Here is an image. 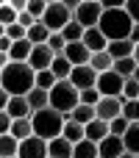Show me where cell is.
<instances>
[{"instance_id": "1", "label": "cell", "mask_w": 139, "mask_h": 158, "mask_svg": "<svg viewBox=\"0 0 139 158\" xmlns=\"http://www.w3.org/2000/svg\"><path fill=\"white\" fill-rule=\"evenodd\" d=\"M0 86L8 94H28L36 86V69L28 61H11L6 69H0Z\"/></svg>"}, {"instance_id": "2", "label": "cell", "mask_w": 139, "mask_h": 158, "mask_svg": "<svg viewBox=\"0 0 139 158\" xmlns=\"http://www.w3.org/2000/svg\"><path fill=\"white\" fill-rule=\"evenodd\" d=\"M98 28L103 31V36H106L109 42H114V39H128V36H131V28H134V19H131V14H128L125 8H103Z\"/></svg>"}, {"instance_id": "3", "label": "cell", "mask_w": 139, "mask_h": 158, "mask_svg": "<svg viewBox=\"0 0 139 158\" xmlns=\"http://www.w3.org/2000/svg\"><path fill=\"white\" fill-rule=\"evenodd\" d=\"M31 122H33V133L42 136V139H47V142L56 139V136H61V131H64V125H67L64 114L56 111V108L33 111V114H31Z\"/></svg>"}, {"instance_id": "4", "label": "cell", "mask_w": 139, "mask_h": 158, "mask_svg": "<svg viewBox=\"0 0 139 158\" xmlns=\"http://www.w3.org/2000/svg\"><path fill=\"white\" fill-rule=\"evenodd\" d=\"M78 103H81V92L72 86V81H56V86L50 89V108L70 114Z\"/></svg>"}, {"instance_id": "5", "label": "cell", "mask_w": 139, "mask_h": 158, "mask_svg": "<svg viewBox=\"0 0 139 158\" xmlns=\"http://www.w3.org/2000/svg\"><path fill=\"white\" fill-rule=\"evenodd\" d=\"M42 22L56 33V31H64V25L67 22H72V11L59 0V3H47V8H45V14H42Z\"/></svg>"}, {"instance_id": "6", "label": "cell", "mask_w": 139, "mask_h": 158, "mask_svg": "<svg viewBox=\"0 0 139 158\" xmlns=\"http://www.w3.org/2000/svg\"><path fill=\"white\" fill-rule=\"evenodd\" d=\"M100 14H103V6L100 3H81L75 11H72V19L81 22L84 28H98L100 25Z\"/></svg>"}, {"instance_id": "7", "label": "cell", "mask_w": 139, "mask_h": 158, "mask_svg": "<svg viewBox=\"0 0 139 158\" xmlns=\"http://www.w3.org/2000/svg\"><path fill=\"white\" fill-rule=\"evenodd\" d=\"M123 83H125V78L123 75H117L114 69H109V72H100L98 75V92L103 94V97H120L123 94Z\"/></svg>"}, {"instance_id": "8", "label": "cell", "mask_w": 139, "mask_h": 158, "mask_svg": "<svg viewBox=\"0 0 139 158\" xmlns=\"http://www.w3.org/2000/svg\"><path fill=\"white\" fill-rule=\"evenodd\" d=\"M123 106H125V97H123V94H120V97H100V103L95 106V114H98L100 119L111 122V119L123 117Z\"/></svg>"}, {"instance_id": "9", "label": "cell", "mask_w": 139, "mask_h": 158, "mask_svg": "<svg viewBox=\"0 0 139 158\" xmlns=\"http://www.w3.org/2000/svg\"><path fill=\"white\" fill-rule=\"evenodd\" d=\"M17 158H47V139H42L36 133L28 136V139H22Z\"/></svg>"}, {"instance_id": "10", "label": "cell", "mask_w": 139, "mask_h": 158, "mask_svg": "<svg viewBox=\"0 0 139 158\" xmlns=\"http://www.w3.org/2000/svg\"><path fill=\"white\" fill-rule=\"evenodd\" d=\"M67 81H72V86L78 92H84V89H92L98 83V72L92 69V64H81V67H72V72H70Z\"/></svg>"}, {"instance_id": "11", "label": "cell", "mask_w": 139, "mask_h": 158, "mask_svg": "<svg viewBox=\"0 0 139 158\" xmlns=\"http://www.w3.org/2000/svg\"><path fill=\"white\" fill-rule=\"evenodd\" d=\"M56 56H59V53H53L47 42H45V44H33L28 64H31L36 72H42V69H50V64H53V58H56Z\"/></svg>"}, {"instance_id": "12", "label": "cell", "mask_w": 139, "mask_h": 158, "mask_svg": "<svg viewBox=\"0 0 139 158\" xmlns=\"http://www.w3.org/2000/svg\"><path fill=\"white\" fill-rule=\"evenodd\" d=\"M98 150H100V158H120L125 153V142H123V136L109 133V136L98 144Z\"/></svg>"}, {"instance_id": "13", "label": "cell", "mask_w": 139, "mask_h": 158, "mask_svg": "<svg viewBox=\"0 0 139 158\" xmlns=\"http://www.w3.org/2000/svg\"><path fill=\"white\" fill-rule=\"evenodd\" d=\"M64 56L72 61V67H81V64H89V58H92V50H89L84 42H67V47H64Z\"/></svg>"}, {"instance_id": "14", "label": "cell", "mask_w": 139, "mask_h": 158, "mask_svg": "<svg viewBox=\"0 0 139 158\" xmlns=\"http://www.w3.org/2000/svg\"><path fill=\"white\" fill-rule=\"evenodd\" d=\"M6 111H8V117H11V119H25V117H31V114H33V108H31V103H28V97H25V94H11V100H8Z\"/></svg>"}, {"instance_id": "15", "label": "cell", "mask_w": 139, "mask_h": 158, "mask_svg": "<svg viewBox=\"0 0 139 158\" xmlns=\"http://www.w3.org/2000/svg\"><path fill=\"white\" fill-rule=\"evenodd\" d=\"M81 42H84L92 53H100V50H106V47H109V39L103 36V31H100V28H86Z\"/></svg>"}, {"instance_id": "16", "label": "cell", "mask_w": 139, "mask_h": 158, "mask_svg": "<svg viewBox=\"0 0 139 158\" xmlns=\"http://www.w3.org/2000/svg\"><path fill=\"white\" fill-rule=\"evenodd\" d=\"M84 131H86V139H89V142H98V144H100V142L111 133L109 122H106V119H100V117H95L89 125H84Z\"/></svg>"}, {"instance_id": "17", "label": "cell", "mask_w": 139, "mask_h": 158, "mask_svg": "<svg viewBox=\"0 0 139 158\" xmlns=\"http://www.w3.org/2000/svg\"><path fill=\"white\" fill-rule=\"evenodd\" d=\"M72 142H67L64 136H56L47 142V158H72Z\"/></svg>"}, {"instance_id": "18", "label": "cell", "mask_w": 139, "mask_h": 158, "mask_svg": "<svg viewBox=\"0 0 139 158\" xmlns=\"http://www.w3.org/2000/svg\"><path fill=\"white\" fill-rule=\"evenodd\" d=\"M134 47H137V44H134L131 39H114V42H109L106 50H109L111 58L117 61V58H131V56H134Z\"/></svg>"}, {"instance_id": "19", "label": "cell", "mask_w": 139, "mask_h": 158, "mask_svg": "<svg viewBox=\"0 0 139 158\" xmlns=\"http://www.w3.org/2000/svg\"><path fill=\"white\" fill-rule=\"evenodd\" d=\"M28 103H31V108L33 111H42V108H50V92L47 89H39V86H33L28 94Z\"/></svg>"}, {"instance_id": "20", "label": "cell", "mask_w": 139, "mask_h": 158, "mask_svg": "<svg viewBox=\"0 0 139 158\" xmlns=\"http://www.w3.org/2000/svg\"><path fill=\"white\" fill-rule=\"evenodd\" d=\"M31 50H33L31 39H17V42L11 44V50H8V58H11V61H28V58H31Z\"/></svg>"}, {"instance_id": "21", "label": "cell", "mask_w": 139, "mask_h": 158, "mask_svg": "<svg viewBox=\"0 0 139 158\" xmlns=\"http://www.w3.org/2000/svg\"><path fill=\"white\" fill-rule=\"evenodd\" d=\"M89 64H92V69H95L98 75H100V72H109V69H114V58H111V53H109V50H100V53H92Z\"/></svg>"}, {"instance_id": "22", "label": "cell", "mask_w": 139, "mask_h": 158, "mask_svg": "<svg viewBox=\"0 0 139 158\" xmlns=\"http://www.w3.org/2000/svg\"><path fill=\"white\" fill-rule=\"evenodd\" d=\"M50 72H53L59 81H67V78H70V72H72V61H70L64 53H59V56L53 58V64H50Z\"/></svg>"}, {"instance_id": "23", "label": "cell", "mask_w": 139, "mask_h": 158, "mask_svg": "<svg viewBox=\"0 0 139 158\" xmlns=\"http://www.w3.org/2000/svg\"><path fill=\"white\" fill-rule=\"evenodd\" d=\"M14 139H28V136H33V122H31V117H25V119H11V131H8Z\"/></svg>"}, {"instance_id": "24", "label": "cell", "mask_w": 139, "mask_h": 158, "mask_svg": "<svg viewBox=\"0 0 139 158\" xmlns=\"http://www.w3.org/2000/svg\"><path fill=\"white\" fill-rule=\"evenodd\" d=\"M72 158H100L98 150V142H89V139H81L75 147H72Z\"/></svg>"}, {"instance_id": "25", "label": "cell", "mask_w": 139, "mask_h": 158, "mask_svg": "<svg viewBox=\"0 0 139 158\" xmlns=\"http://www.w3.org/2000/svg\"><path fill=\"white\" fill-rule=\"evenodd\" d=\"M50 33H53V31H50L42 19H39V22H33V25L28 28V39H31V44H45V42L50 39Z\"/></svg>"}, {"instance_id": "26", "label": "cell", "mask_w": 139, "mask_h": 158, "mask_svg": "<svg viewBox=\"0 0 139 158\" xmlns=\"http://www.w3.org/2000/svg\"><path fill=\"white\" fill-rule=\"evenodd\" d=\"M95 117H98V114H95V106H86V103H78V106L70 111V119L81 122V125H89Z\"/></svg>"}, {"instance_id": "27", "label": "cell", "mask_w": 139, "mask_h": 158, "mask_svg": "<svg viewBox=\"0 0 139 158\" xmlns=\"http://www.w3.org/2000/svg\"><path fill=\"white\" fill-rule=\"evenodd\" d=\"M20 153V139H14L11 133L0 136V158H17Z\"/></svg>"}, {"instance_id": "28", "label": "cell", "mask_w": 139, "mask_h": 158, "mask_svg": "<svg viewBox=\"0 0 139 158\" xmlns=\"http://www.w3.org/2000/svg\"><path fill=\"white\" fill-rule=\"evenodd\" d=\"M61 136H64L67 142H72V144H78L81 139H86V131H84V125H81V122H75V119H70V122L64 125V131H61Z\"/></svg>"}, {"instance_id": "29", "label": "cell", "mask_w": 139, "mask_h": 158, "mask_svg": "<svg viewBox=\"0 0 139 158\" xmlns=\"http://www.w3.org/2000/svg\"><path fill=\"white\" fill-rule=\"evenodd\" d=\"M123 142H125V150H128V153L139 156V122H131V128L125 131Z\"/></svg>"}, {"instance_id": "30", "label": "cell", "mask_w": 139, "mask_h": 158, "mask_svg": "<svg viewBox=\"0 0 139 158\" xmlns=\"http://www.w3.org/2000/svg\"><path fill=\"white\" fill-rule=\"evenodd\" d=\"M114 72L123 75V78H134V72H137V58H134V56H131V58H117V61H114Z\"/></svg>"}, {"instance_id": "31", "label": "cell", "mask_w": 139, "mask_h": 158, "mask_svg": "<svg viewBox=\"0 0 139 158\" xmlns=\"http://www.w3.org/2000/svg\"><path fill=\"white\" fill-rule=\"evenodd\" d=\"M84 31H86V28H84L81 22H75V19H72V22H67V25H64V31H61V33H64V39H67V42H81V39H84Z\"/></svg>"}, {"instance_id": "32", "label": "cell", "mask_w": 139, "mask_h": 158, "mask_svg": "<svg viewBox=\"0 0 139 158\" xmlns=\"http://www.w3.org/2000/svg\"><path fill=\"white\" fill-rule=\"evenodd\" d=\"M56 81H59V78H56L50 69H42V72H36V86H39V89H47V92H50V89L56 86Z\"/></svg>"}, {"instance_id": "33", "label": "cell", "mask_w": 139, "mask_h": 158, "mask_svg": "<svg viewBox=\"0 0 139 158\" xmlns=\"http://www.w3.org/2000/svg\"><path fill=\"white\" fill-rule=\"evenodd\" d=\"M123 97H125V100H139V81L137 78H125V83H123Z\"/></svg>"}, {"instance_id": "34", "label": "cell", "mask_w": 139, "mask_h": 158, "mask_svg": "<svg viewBox=\"0 0 139 158\" xmlns=\"http://www.w3.org/2000/svg\"><path fill=\"white\" fill-rule=\"evenodd\" d=\"M17 17H20V14H17L8 3H3V0H0V22L8 28V25H14V22H17Z\"/></svg>"}, {"instance_id": "35", "label": "cell", "mask_w": 139, "mask_h": 158, "mask_svg": "<svg viewBox=\"0 0 139 158\" xmlns=\"http://www.w3.org/2000/svg\"><path fill=\"white\" fill-rule=\"evenodd\" d=\"M123 117L128 122H139V100H125L123 106Z\"/></svg>"}, {"instance_id": "36", "label": "cell", "mask_w": 139, "mask_h": 158, "mask_svg": "<svg viewBox=\"0 0 139 158\" xmlns=\"http://www.w3.org/2000/svg\"><path fill=\"white\" fill-rule=\"evenodd\" d=\"M47 44H50V50H53V53H64V47H67V39H64V33H61V31H56V33H50Z\"/></svg>"}, {"instance_id": "37", "label": "cell", "mask_w": 139, "mask_h": 158, "mask_svg": "<svg viewBox=\"0 0 139 158\" xmlns=\"http://www.w3.org/2000/svg\"><path fill=\"white\" fill-rule=\"evenodd\" d=\"M100 92H98V86H92V89H84L81 92V103H86V106H98L100 103Z\"/></svg>"}, {"instance_id": "38", "label": "cell", "mask_w": 139, "mask_h": 158, "mask_svg": "<svg viewBox=\"0 0 139 158\" xmlns=\"http://www.w3.org/2000/svg\"><path fill=\"white\" fill-rule=\"evenodd\" d=\"M109 128H111V133H114V136H125V131L131 128V122H128L125 117H117V119H111V122H109Z\"/></svg>"}, {"instance_id": "39", "label": "cell", "mask_w": 139, "mask_h": 158, "mask_svg": "<svg viewBox=\"0 0 139 158\" xmlns=\"http://www.w3.org/2000/svg\"><path fill=\"white\" fill-rule=\"evenodd\" d=\"M45 8H47V0H28V14H33L36 19H42V14H45Z\"/></svg>"}, {"instance_id": "40", "label": "cell", "mask_w": 139, "mask_h": 158, "mask_svg": "<svg viewBox=\"0 0 139 158\" xmlns=\"http://www.w3.org/2000/svg\"><path fill=\"white\" fill-rule=\"evenodd\" d=\"M6 36H11L14 42H17V39H28V28H22L20 22H14V25L6 28Z\"/></svg>"}, {"instance_id": "41", "label": "cell", "mask_w": 139, "mask_h": 158, "mask_svg": "<svg viewBox=\"0 0 139 158\" xmlns=\"http://www.w3.org/2000/svg\"><path fill=\"white\" fill-rule=\"evenodd\" d=\"M17 22H20L22 28H31V25H33V22H39V19H36L33 14H28V11H20V17H17Z\"/></svg>"}, {"instance_id": "42", "label": "cell", "mask_w": 139, "mask_h": 158, "mask_svg": "<svg viewBox=\"0 0 139 158\" xmlns=\"http://www.w3.org/2000/svg\"><path fill=\"white\" fill-rule=\"evenodd\" d=\"M125 11L131 14L134 22H139V0H128V3H125Z\"/></svg>"}, {"instance_id": "43", "label": "cell", "mask_w": 139, "mask_h": 158, "mask_svg": "<svg viewBox=\"0 0 139 158\" xmlns=\"http://www.w3.org/2000/svg\"><path fill=\"white\" fill-rule=\"evenodd\" d=\"M8 131H11V117H8V111H0V136Z\"/></svg>"}, {"instance_id": "44", "label": "cell", "mask_w": 139, "mask_h": 158, "mask_svg": "<svg viewBox=\"0 0 139 158\" xmlns=\"http://www.w3.org/2000/svg\"><path fill=\"white\" fill-rule=\"evenodd\" d=\"M125 3H128V0H100L103 8H125Z\"/></svg>"}, {"instance_id": "45", "label": "cell", "mask_w": 139, "mask_h": 158, "mask_svg": "<svg viewBox=\"0 0 139 158\" xmlns=\"http://www.w3.org/2000/svg\"><path fill=\"white\" fill-rule=\"evenodd\" d=\"M3 3H8V6H11V8H14V11H17V14H20V11H25V8H28V0H3Z\"/></svg>"}, {"instance_id": "46", "label": "cell", "mask_w": 139, "mask_h": 158, "mask_svg": "<svg viewBox=\"0 0 139 158\" xmlns=\"http://www.w3.org/2000/svg\"><path fill=\"white\" fill-rule=\"evenodd\" d=\"M11 44H14V39H11V36H0V53H8V50H11Z\"/></svg>"}, {"instance_id": "47", "label": "cell", "mask_w": 139, "mask_h": 158, "mask_svg": "<svg viewBox=\"0 0 139 158\" xmlns=\"http://www.w3.org/2000/svg\"><path fill=\"white\" fill-rule=\"evenodd\" d=\"M8 100H11V94L0 86V111H6V106H8Z\"/></svg>"}, {"instance_id": "48", "label": "cell", "mask_w": 139, "mask_h": 158, "mask_svg": "<svg viewBox=\"0 0 139 158\" xmlns=\"http://www.w3.org/2000/svg\"><path fill=\"white\" fill-rule=\"evenodd\" d=\"M134 44H139V22H134V28H131V36H128Z\"/></svg>"}, {"instance_id": "49", "label": "cell", "mask_w": 139, "mask_h": 158, "mask_svg": "<svg viewBox=\"0 0 139 158\" xmlns=\"http://www.w3.org/2000/svg\"><path fill=\"white\" fill-rule=\"evenodd\" d=\"M61 3H64V6H67L70 11H75V8H78L81 3H86V0H61Z\"/></svg>"}, {"instance_id": "50", "label": "cell", "mask_w": 139, "mask_h": 158, "mask_svg": "<svg viewBox=\"0 0 139 158\" xmlns=\"http://www.w3.org/2000/svg\"><path fill=\"white\" fill-rule=\"evenodd\" d=\"M11 64V58H8V53H0V69H6Z\"/></svg>"}, {"instance_id": "51", "label": "cell", "mask_w": 139, "mask_h": 158, "mask_svg": "<svg viewBox=\"0 0 139 158\" xmlns=\"http://www.w3.org/2000/svg\"><path fill=\"white\" fill-rule=\"evenodd\" d=\"M120 158H137V156H134V153H128V150H125V153H123V156H120Z\"/></svg>"}, {"instance_id": "52", "label": "cell", "mask_w": 139, "mask_h": 158, "mask_svg": "<svg viewBox=\"0 0 139 158\" xmlns=\"http://www.w3.org/2000/svg\"><path fill=\"white\" fill-rule=\"evenodd\" d=\"M134 58H137V64H139V44L134 47Z\"/></svg>"}, {"instance_id": "53", "label": "cell", "mask_w": 139, "mask_h": 158, "mask_svg": "<svg viewBox=\"0 0 139 158\" xmlns=\"http://www.w3.org/2000/svg\"><path fill=\"white\" fill-rule=\"evenodd\" d=\"M0 36H6V25L3 22H0Z\"/></svg>"}, {"instance_id": "54", "label": "cell", "mask_w": 139, "mask_h": 158, "mask_svg": "<svg viewBox=\"0 0 139 158\" xmlns=\"http://www.w3.org/2000/svg\"><path fill=\"white\" fill-rule=\"evenodd\" d=\"M134 78H137V81H139V64H137V72H134Z\"/></svg>"}, {"instance_id": "55", "label": "cell", "mask_w": 139, "mask_h": 158, "mask_svg": "<svg viewBox=\"0 0 139 158\" xmlns=\"http://www.w3.org/2000/svg\"><path fill=\"white\" fill-rule=\"evenodd\" d=\"M89 3H100V0H89Z\"/></svg>"}, {"instance_id": "56", "label": "cell", "mask_w": 139, "mask_h": 158, "mask_svg": "<svg viewBox=\"0 0 139 158\" xmlns=\"http://www.w3.org/2000/svg\"><path fill=\"white\" fill-rule=\"evenodd\" d=\"M47 3H59V0H47Z\"/></svg>"}, {"instance_id": "57", "label": "cell", "mask_w": 139, "mask_h": 158, "mask_svg": "<svg viewBox=\"0 0 139 158\" xmlns=\"http://www.w3.org/2000/svg\"><path fill=\"white\" fill-rule=\"evenodd\" d=\"M137 158H139V156H137Z\"/></svg>"}]
</instances>
